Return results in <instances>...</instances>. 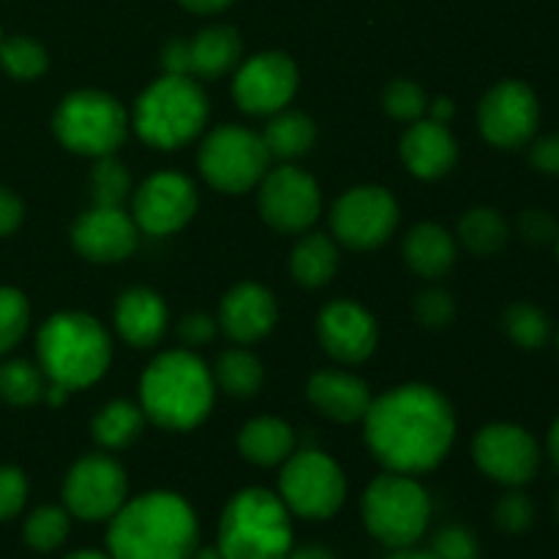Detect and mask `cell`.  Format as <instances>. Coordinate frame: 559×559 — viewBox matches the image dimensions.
Instances as JSON below:
<instances>
[{
    "label": "cell",
    "mask_w": 559,
    "mask_h": 559,
    "mask_svg": "<svg viewBox=\"0 0 559 559\" xmlns=\"http://www.w3.org/2000/svg\"><path fill=\"white\" fill-rule=\"evenodd\" d=\"M456 437L453 407L429 385H402L371 402L366 442L391 473L415 475L437 467Z\"/></svg>",
    "instance_id": "6da1fadb"
},
{
    "label": "cell",
    "mask_w": 559,
    "mask_h": 559,
    "mask_svg": "<svg viewBox=\"0 0 559 559\" xmlns=\"http://www.w3.org/2000/svg\"><path fill=\"white\" fill-rule=\"evenodd\" d=\"M200 527L183 497L151 491L123 502L109 524L112 559H189L197 549Z\"/></svg>",
    "instance_id": "7a4b0ae2"
},
{
    "label": "cell",
    "mask_w": 559,
    "mask_h": 559,
    "mask_svg": "<svg viewBox=\"0 0 559 559\" xmlns=\"http://www.w3.org/2000/svg\"><path fill=\"white\" fill-rule=\"evenodd\" d=\"M140 396L142 413L156 426L169 431L194 429L213 407V374L197 355L175 349L147 366Z\"/></svg>",
    "instance_id": "3957f363"
},
{
    "label": "cell",
    "mask_w": 559,
    "mask_h": 559,
    "mask_svg": "<svg viewBox=\"0 0 559 559\" xmlns=\"http://www.w3.org/2000/svg\"><path fill=\"white\" fill-rule=\"evenodd\" d=\"M109 336L102 322L82 311H60L38 331V364L49 382L76 391L87 388L107 371Z\"/></svg>",
    "instance_id": "277c9868"
},
{
    "label": "cell",
    "mask_w": 559,
    "mask_h": 559,
    "mask_svg": "<svg viewBox=\"0 0 559 559\" xmlns=\"http://www.w3.org/2000/svg\"><path fill=\"white\" fill-rule=\"evenodd\" d=\"M224 559H284L293 551L289 508L267 489H243L224 508L218 527Z\"/></svg>",
    "instance_id": "5b68a950"
},
{
    "label": "cell",
    "mask_w": 559,
    "mask_h": 559,
    "mask_svg": "<svg viewBox=\"0 0 559 559\" xmlns=\"http://www.w3.org/2000/svg\"><path fill=\"white\" fill-rule=\"evenodd\" d=\"M207 118V98L189 76L164 74L140 96L134 129L147 145L175 151L194 140Z\"/></svg>",
    "instance_id": "8992f818"
},
{
    "label": "cell",
    "mask_w": 559,
    "mask_h": 559,
    "mask_svg": "<svg viewBox=\"0 0 559 559\" xmlns=\"http://www.w3.org/2000/svg\"><path fill=\"white\" fill-rule=\"evenodd\" d=\"M429 497L409 475H380L364 495V522L388 549H409L429 527Z\"/></svg>",
    "instance_id": "52a82bcc"
},
{
    "label": "cell",
    "mask_w": 559,
    "mask_h": 559,
    "mask_svg": "<svg viewBox=\"0 0 559 559\" xmlns=\"http://www.w3.org/2000/svg\"><path fill=\"white\" fill-rule=\"evenodd\" d=\"M55 134L82 156H112L126 140V112L109 93L76 91L55 112Z\"/></svg>",
    "instance_id": "ba28073f"
},
{
    "label": "cell",
    "mask_w": 559,
    "mask_h": 559,
    "mask_svg": "<svg viewBox=\"0 0 559 559\" xmlns=\"http://www.w3.org/2000/svg\"><path fill=\"white\" fill-rule=\"evenodd\" d=\"M271 153L262 136L243 126H218L200 147V169L213 189L224 194H243L254 189L267 173Z\"/></svg>",
    "instance_id": "9c48e42d"
},
{
    "label": "cell",
    "mask_w": 559,
    "mask_h": 559,
    "mask_svg": "<svg viewBox=\"0 0 559 559\" xmlns=\"http://www.w3.org/2000/svg\"><path fill=\"white\" fill-rule=\"evenodd\" d=\"M282 502L304 519H331L347 497V480L338 464L322 451H300L284 467Z\"/></svg>",
    "instance_id": "30bf717a"
},
{
    "label": "cell",
    "mask_w": 559,
    "mask_h": 559,
    "mask_svg": "<svg viewBox=\"0 0 559 559\" xmlns=\"http://www.w3.org/2000/svg\"><path fill=\"white\" fill-rule=\"evenodd\" d=\"M129 480L123 467L104 453H91L71 467L63 486L69 513L82 522H104L123 508Z\"/></svg>",
    "instance_id": "8fae6325"
},
{
    "label": "cell",
    "mask_w": 559,
    "mask_h": 559,
    "mask_svg": "<svg viewBox=\"0 0 559 559\" xmlns=\"http://www.w3.org/2000/svg\"><path fill=\"white\" fill-rule=\"evenodd\" d=\"M333 233L349 249H377L399 224V205L380 186H358L333 205Z\"/></svg>",
    "instance_id": "7c38bea8"
},
{
    "label": "cell",
    "mask_w": 559,
    "mask_h": 559,
    "mask_svg": "<svg viewBox=\"0 0 559 559\" xmlns=\"http://www.w3.org/2000/svg\"><path fill=\"white\" fill-rule=\"evenodd\" d=\"M473 456L489 478L506 486H522L535 478L540 464L538 442L527 429L513 424H491L473 442Z\"/></svg>",
    "instance_id": "4fadbf2b"
},
{
    "label": "cell",
    "mask_w": 559,
    "mask_h": 559,
    "mask_svg": "<svg viewBox=\"0 0 559 559\" xmlns=\"http://www.w3.org/2000/svg\"><path fill=\"white\" fill-rule=\"evenodd\" d=\"M262 218L278 233H304L320 216V189L298 167H278L262 178Z\"/></svg>",
    "instance_id": "5bb4252c"
},
{
    "label": "cell",
    "mask_w": 559,
    "mask_h": 559,
    "mask_svg": "<svg viewBox=\"0 0 559 559\" xmlns=\"http://www.w3.org/2000/svg\"><path fill=\"white\" fill-rule=\"evenodd\" d=\"M540 107L530 85L506 80L491 87L478 109V123L486 140L497 147H519L538 129Z\"/></svg>",
    "instance_id": "9a60e30c"
},
{
    "label": "cell",
    "mask_w": 559,
    "mask_h": 559,
    "mask_svg": "<svg viewBox=\"0 0 559 559\" xmlns=\"http://www.w3.org/2000/svg\"><path fill=\"white\" fill-rule=\"evenodd\" d=\"M197 211V189L186 175L158 173L134 194L136 227L151 235L178 233Z\"/></svg>",
    "instance_id": "2e32d148"
},
{
    "label": "cell",
    "mask_w": 559,
    "mask_h": 559,
    "mask_svg": "<svg viewBox=\"0 0 559 559\" xmlns=\"http://www.w3.org/2000/svg\"><path fill=\"white\" fill-rule=\"evenodd\" d=\"M298 87V69L282 52L254 55L235 76V102L251 115L278 112L289 104Z\"/></svg>",
    "instance_id": "e0dca14e"
},
{
    "label": "cell",
    "mask_w": 559,
    "mask_h": 559,
    "mask_svg": "<svg viewBox=\"0 0 559 559\" xmlns=\"http://www.w3.org/2000/svg\"><path fill=\"white\" fill-rule=\"evenodd\" d=\"M317 333L331 358L342 364H360L377 347V322L355 300H333L320 311Z\"/></svg>",
    "instance_id": "ac0fdd59"
},
{
    "label": "cell",
    "mask_w": 559,
    "mask_h": 559,
    "mask_svg": "<svg viewBox=\"0 0 559 559\" xmlns=\"http://www.w3.org/2000/svg\"><path fill=\"white\" fill-rule=\"evenodd\" d=\"M71 240L91 262H120L136 249V222L120 207L96 205L76 218Z\"/></svg>",
    "instance_id": "d6986e66"
},
{
    "label": "cell",
    "mask_w": 559,
    "mask_h": 559,
    "mask_svg": "<svg viewBox=\"0 0 559 559\" xmlns=\"http://www.w3.org/2000/svg\"><path fill=\"white\" fill-rule=\"evenodd\" d=\"M218 322L227 331V336L238 344L260 342L276 325V300L265 287L254 282L238 284L229 289L222 300V314Z\"/></svg>",
    "instance_id": "ffe728a7"
},
{
    "label": "cell",
    "mask_w": 559,
    "mask_h": 559,
    "mask_svg": "<svg viewBox=\"0 0 559 559\" xmlns=\"http://www.w3.org/2000/svg\"><path fill=\"white\" fill-rule=\"evenodd\" d=\"M459 147L445 123L437 120H415L402 136V158L407 169L418 178L435 180L451 173L456 164Z\"/></svg>",
    "instance_id": "44dd1931"
},
{
    "label": "cell",
    "mask_w": 559,
    "mask_h": 559,
    "mask_svg": "<svg viewBox=\"0 0 559 559\" xmlns=\"http://www.w3.org/2000/svg\"><path fill=\"white\" fill-rule=\"evenodd\" d=\"M309 399L322 415L342 424L366 418L371 407L369 385L347 371H320L309 380Z\"/></svg>",
    "instance_id": "7402d4cb"
},
{
    "label": "cell",
    "mask_w": 559,
    "mask_h": 559,
    "mask_svg": "<svg viewBox=\"0 0 559 559\" xmlns=\"http://www.w3.org/2000/svg\"><path fill=\"white\" fill-rule=\"evenodd\" d=\"M115 322L131 347H153L167 328V306L153 289L134 287L120 295Z\"/></svg>",
    "instance_id": "603a6c76"
},
{
    "label": "cell",
    "mask_w": 559,
    "mask_h": 559,
    "mask_svg": "<svg viewBox=\"0 0 559 559\" xmlns=\"http://www.w3.org/2000/svg\"><path fill=\"white\" fill-rule=\"evenodd\" d=\"M404 260L418 276L440 278L456 262V243L440 224H418L404 240Z\"/></svg>",
    "instance_id": "cb8c5ba5"
},
{
    "label": "cell",
    "mask_w": 559,
    "mask_h": 559,
    "mask_svg": "<svg viewBox=\"0 0 559 559\" xmlns=\"http://www.w3.org/2000/svg\"><path fill=\"white\" fill-rule=\"evenodd\" d=\"M238 448L251 464L273 467V464L289 459L295 448V435L284 420L278 418H257L243 426L238 437Z\"/></svg>",
    "instance_id": "d4e9b609"
},
{
    "label": "cell",
    "mask_w": 559,
    "mask_h": 559,
    "mask_svg": "<svg viewBox=\"0 0 559 559\" xmlns=\"http://www.w3.org/2000/svg\"><path fill=\"white\" fill-rule=\"evenodd\" d=\"M191 71L200 76H222L238 63L240 38L238 31L227 25H213L197 33L189 41Z\"/></svg>",
    "instance_id": "484cf974"
},
{
    "label": "cell",
    "mask_w": 559,
    "mask_h": 559,
    "mask_svg": "<svg viewBox=\"0 0 559 559\" xmlns=\"http://www.w3.org/2000/svg\"><path fill=\"white\" fill-rule=\"evenodd\" d=\"M338 267V251L328 235L311 233L295 246L293 276L304 287H325Z\"/></svg>",
    "instance_id": "4316f807"
},
{
    "label": "cell",
    "mask_w": 559,
    "mask_h": 559,
    "mask_svg": "<svg viewBox=\"0 0 559 559\" xmlns=\"http://www.w3.org/2000/svg\"><path fill=\"white\" fill-rule=\"evenodd\" d=\"M317 129L309 115L304 112H278L271 123L265 126V142L271 158H298L314 145Z\"/></svg>",
    "instance_id": "83f0119b"
},
{
    "label": "cell",
    "mask_w": 559,
    "mask_h": 559,
    "mask_svg": "<svg viewBox=\"0 0 559 559\" xmlns=\"http://www.w3.org/2000/svg\"><path fill=\"white\" fill-rule=\"evenodd\" d=\"M145 413L131 402H109L102 413L93 418V437L104 448H126L140 437Z\"/></svg>",
    "instance_id": "f1b7e54d"
},
{
    "label": "cell",
    "mask_w": 559,
    "mask_h": 559,
    "mask_svg": "<svg viewBox=\"0 0 559 559\" xmlns=\"http://www.w3.org/2000/svg\"><path fill=\"white\" fill-rule=\"evenodd\" d=\"M459 238L464 240L473 254L489 257L495 251H500L508 240V224L491 207H473V211L464 213V218L459 222Z\"/></svg>",
    "instance_id": "f546056e"
},
{
    "label": "cell",
    "mask_w": 559,
    "mask_h": 559,
    "mask_svg": "<svg viewBox=\"0 0 559 559\" xmlns=\"http://www.w3.org/2000/svg\"><path fill=\"white\" fill-rule=\"evenodd\" d=\"M216 382L229 396H254L262 385V364L246 349H227L216 360Z\"/></svg>",
    "instance_id": "4dcf8cb0"
},
{
    "label": "cell",
    "mask_w": 559,
    "mask_h": 559,
    "mask_svg": "<svg viewBox=\"0 0 559 559\" xmlns=\"http://www.w3.org/2000/svg\"><path fill=\"white\" fill-rule=\"evenodd\" d=\"M44 371L31 360H9L0 366V396L14 407H27L44 396Z\"/></svg>",
    "instance_id": "1f68e13d"
},
{
    "label": "cell",
    "mask_w": 559,
    "mask_h": 559,
    "mask_svg": "<svg viewBox=\"0 0 559 559\" xmlns=\"http://www.w3.org/2000/svg\"><path fill=\"white\" fill-rule=\"evenodd\" d=\"M506 333L524 349L544 347L549 338V320L544 311L533 304H513L502 317Z\"/></svg>",
    "instance_id": "d6a6232c"
},
{
    "label": "cell",
    "mask_w": 559,
    "mask_h": 559,
    "mask_svg": "<svg viewBox=\"0 0 559 559\" xmlns=\"http://www.w3.org/2000/svg\"><path fill=\"white\" fill-rule=\"evenodd\" d=\"M69 538V513L58 506H44L33 511L25 522V540L36 551L58 549Z\"/></svg>",
    "instance_id": "836d02e7"
},
{
    "label": "cell",
    "mask_w": 559,
    "mask_h": 559,
    "mask_svg": "<svg viewBox=\"0 0 559 559\" xmlns=\"http://www.w3.org/2000/svg\"><path fill=\"white\" fill-rule=\"evenodd\" d=\"M0 63L16 80H33L47 69V52L27 36H11L0 41Z\"/></svg>",
    "instance_id": "e575fe53"
},
{
    "label": "cell",
    "mask_w": 559,
    "mask_h": 559,
    "mask_svg": "<svg viewBox=\"0 0 559 559\" xmlns=\"http://www.w3.org/2000/svg\"><path fill=\"white\" fill-rule=\"evenodd\" d=\"M129 189L131 178L123 164L115 162L112 156L98 158L96 169H93V200H96V205L120 207Z\"/></svg>",
    "instance_id": "d590c367"
},
{
    "label": "cell",
    "mask_w": 559,
    "mask_h": 559,
    "mask_svg": "<svg viewBox=\"0 0 559 559\" xmlns=\"http://www.w3.org/2000/svg\"><path fill=\"white\" fill-rule=\"evenodd\" d=\"M31 309L20 289L0 287V355L14 349L20 338L25 336Z\"/></svg>",
    "instance_id": "8d00e7d4"
},
{
    "label": "cell",
    "mask_w": 559,
    "mask_h": 559,
    "mask_svg": "<svg viewBox=\"0 0 559 559\" xmlns=\"http://www.w3.org/2000/svg\"><path fill=\"white\" fill-rule=\"evenodd\" d=\"M385 109L396 120H420V115L429 109V102H426V93L418 82L409 80H396L385 91Z\"/></svg>",
    "instance_id": "74e56055"
},
{
    "label": "cell",
    "mask_w": 559,
    "mask_h": 559,
    "mask_svg": "<svg viewBox=\"0 0 559 559\" xmlns=\"http://www.w3.org/2000/svg\"><path fill=\"white\" fill-rule=\"evenodd\" d=\"M495 519L506 533L519 535L524 533V530H530V524H533L535 519V508L527 495H522V491H511V495H506L500 502H497Z\"/></svg>",
    "instance_id": "f35d334b"
},
{
    "label": "cell",
    "mask_w": 559,
    "mask_h": 559,
    "mask_svg": "<svg viewBox=\"0 0 559 559\" xmlns=\"http://www.w3.org/2000/svg\"><path fill=\"white\" fill-rule=\"evenodd\" d=\"M415 314L426 328H445L456 314V304L445 289H426L415 300Z\"/></svg>",
    "instance_id": "ab89813d"
},
{
    "label": "cell",
    "mask_w": 559,
    "mask_h": 559,
    "mask_svg": "<svg viewBox=\"0 0 559 559\" xmlns=\"http://www.w3.org/2000/svg\"><path fill=\"white\" fill-rule=\"evenodd\" d=\"M431 555L437 559H478V540L464 527H445L437 533Z\"/></svg>",
    "instance_id": "60d3db41"
},
{
    "label": "cell",
    "mask_w": 559,
    "mask_h": 559,
    "mask_svg": "<svg viewBox=\"0 0 559 559\" xmlns=\"http://www.w3.org/2000/svg\"><path fill=\"white\" fill-rule=\"evenodd\" d=\"M27 500V480L16 467H0V522L16 516Z\"/></svg>",
    "instance_id": "b9f144b4"
},
{
    "label": "cell",
    "mask_w": 559,
    "mask_h": 559,
    "mask_svg": "<svg viewBox=\"0 0 559 559\" xmlns=\"http://www.w3.org/2000/svg\"><path fill=\"white\" fill-rule=\"evenodd\" d=\"M519 229L530 243H549L557 238V222L546 211H524Z\"/></svg>",
    "instance_id": "7bdbcfd3"
},
{
    "label": "cell",
    "mask_w": 559,
    "mask_h": 559,
    "mask_svg": "<svg viewBox=\"0 0 559 559\" xmlns=\"http://www.w3.org/2000/svg\"><path fill=\"white\" fill-rule=\"evenodd\" d=\"M530 162L540 173L559 175V134H549L535 142L533 151H530Z\"/></svg>",
    "instance_id": "ee69618b"
},
{
    "label": "cell",
    "mask_w": 559,
    "mask_h": 559,
    "mask_svg": "<svg viewBox=\"0 0 559 559\" xmlns=\"http://www.w3.org/2000/svg\"><path fill=\"white\" fill-rule=\"evenodd\" d=\"M178 333L186 344L200 347V344H207L213 338V333H216V322H213L207 314H189L183 317V322H180Z\"/></svg>",
    "instance_id": "f6af8a7d"
},
{
    "label": "cell",
    "mask_w": 559,
    "mask_h": 559,
    "mask_svg": "<svg viewBox=\"0 0 559 559\" xmlns=\"http://www.w3.org/2000/svg\"><path fill=\"white\" fill-rule=\"evenodd\" d=\"M162 63H164V71H167V74L189 76V74H191L189 41H180V38H175V41H169L167 47H164Z\"/></svg>",
    "instance_id": "bcb514c9"
},
{
    "label": "cell",
    "mask_w": 559,
    "mask_h": 559,
    "mask_svg": "<svg viewBox=\"0 0 559 559\" xmlns=\"http://www.w3.org/2000/svg\"><path fill=\"white\" fill-rule=\"evenodd\" d=\"M22 224V202L0 186V238L11 235Z\"/></svg>",
    "instance_id": "7dc6e473"
},
{
    "label": "cell",
    "mask_w": 559,
    "mask_h": 559,
    "mask_svg": "<svg viewBox=\"0 0 559 559\" xmlns=\"http://www.w3.org/2000/svg\"><path fill=\"white\" fill-rule=\"evenodd\" d=\"M186 9L197 11V14H213V11H222L224 5H229L233 0H180Z\"/></svg>",
    "instance_id": "c3c4849f"
},
{
    "label": "cell",
    "mask_w": 559,
    "mask_h": 559,
    "mask_svg": "<svg viewBox=\"0 0 559 559\" xmlns=\"http://www.w3.org/2000/svg\"><path fill=\"white\" fill-rule=\"evenodd\" d=\"M284 559H336V557H333L328 549H322V546H304V549L298 551H289Z\"/></svg>",
    "instance_id": "681fc988"
},
{
    "label": "cell",
    "mask_w": 559,
    "mask_h": 559,
    "mask_svg": "<svg viewBox=\"0 0 559 559\" xmlns=\"http://www.w3.org/2000/svg\"><path fill=\"white\" fill-rule=\"evenodd\" d=\"M451 118H453V104L448 102V98H437V102L431 104V120H437V123H448Z\"/></svg>",
    "instance_id": "f907efd6"
},
{
    "label": "cell",
    "mask_w": 559,
    "mask_h": 559,
    "mask_svg": "<svg viewBox=\"0 0 559 559\" xmlns=\"http://www.w3.org/2000/svg\"><path fill=\"white\" fill-rule=\"evenodd\" d=\"M549 453H551V459H555V464L559 469V418L555 420V426H551V431H549Z\"/></svg>",
    "instance_id": "816d5d0a"
},
{
    "label": "cell",
    "mask_w": 559,
    "mask_h": 559,
    "mask_svg": "<svg viewBox=\"0 0 559 559\" xmlns=\"http://www.w3.org/2000/svg\"><path fill=\"white\" fill-rule=\"evenodd\" d=\"M388 559H437L431 551H413V549H399L396 555H391Z\"/></svg>",
    "instance_id": "f5cc1de1"
},
{
    "label": "cell",
    "mask_w": 559,
    "mask_h": 559,
    "mask_svg": "<svg viewBox=\"0 0 559 559\" xmlns=\"http://www.w3.org/2000/svg\"><path fill=\"white\" fill-rule=\"evenodd\" d=\"M189 559H224V557H222V551H218V546L216 549H211V546H207V549H194V555H191Z\"/></svg>",
    "instance_id": "db71d44e"
},
{
    "label": "cell",
    "mask_w": 559,
    "mask_h": 559,
    "mask_svg": "<svg viewBox=\"0 0 559 559\" xmlns=\"http://www.w3.org/2000/svg\"><path fill=\"white\" fill-rule=\"evenodd\" d=\"M66 559H112L107 555H102V551H93V549H82V551H74V555H69Z\"/></svg>",
    "instance_id": "11a10c76"
},
{
    "label": "cell",
    "mask_w": 559,
    "mask_h": 559,
    "mask_svg": "<svg viewBox=\"0 0 559 559\" xmlns=\"http://www.w3.org/2000/svg\"><path fill=\"white\" fill-rule=\"evenodd\" d=\"M557 519H559V495H557Z\"/></svg>",
    "instance_id": "9f6ffc18"
},
{
    "label": "cell",
    "mask_w": 559,
    "mask_h": 559,
    "mask_svg": "<svg viewBox=\"0 0 559 559\" xmlns=\"http://www.w3.org/2000/svg\"><path fill=\"white\" fill-rule=\"evenodd\" d=\"M557 257H559V235H557Z\"/></svg>",
    "instance_id": "6f0895ef"
}]
</instances>
